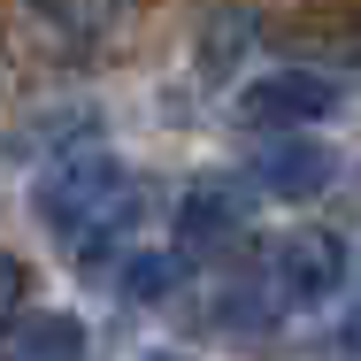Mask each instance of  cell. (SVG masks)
I'll use <instances>...</instances> for the list:
<instances>
[{
    "label": "cell",
    "mask_w": 361,
    "mask_h": 361,
    "mask_svg": "<svg viewBox=\"0 0 361 361\" xmlns=\"http://www.w3.org/2000/svg\"><path fill=\"white\" fill-rule=\"evenodd\" d=\"M139 216V185L108 161V154H62L39 177V223L70 246V254H108Z\"/></svg>",
    "instance_id": "cell-1"
},
{
    "label": "cell",
    "mask_w": 361,
    "mask_h": 361,
    "mask_svg": "<svg viewBox=\"0 0 361 361\" xmlns=\"http://www.w3.org/2000/svg\"><path fill=\"white\" fill-rule=\"evenodd\" d=\"M331 108H338V85L315 70H269L238 92V116L254 131H300V123H323Z\"/></svg>",
    "instance_id": "cell-2"
},
{
    "label": "cell",
    "mask_w": 361,
    "mask_h": 361,
    "mask_svg": "<svg viewBox=\"0 0 361 361\" xmlns=\"http://www.w3.org/2000/svg\"><path fill=\"white\" fill-rule=\"evenodd\" d=\"M23 8V23L47 39V47H62V54H92V47H108L123 23H131V0H16Z\"/></svg>",
    "instance_id": "cell-3"
},
{
    "label": "cell",
    "mask_w": 361,
    "mask_h": 361,
    "mask_svg": "<svg viewBox=\"0 0 361 361\" xmlns=\"http://www.w3.org/2000/svg\"><path fill=\"white\" fill-rule=\"evenodd\" d=\"M246 216H254V200H246L238 177H200L185 192V208H177V246L185 254H216V246H231L246 231Z\"/></svg>",
    "instance_id": "cell-4"
},
{
    "label": "cell",
    "mask_w": 361,
    "mask_h": 361,
    "mask_svg": "<svg viewBox=\"0 0 361 361\" xmlns=\"http://www.w3.org/2000/svg\"><path fill=\"white\" fill-rule=\"evenodd\" d=\"M331 177H338L331 146L300 139V131H277V139L254 154V185H262V192H277V200H315Z\"/></svg>",
    "instance_id": "cell-5"
},
{
    "label": "cell",
    "mask_w": 361,
    "mask_h": 361,
    "mask_svg": "<svg viewBox=\"0 0 361 361\" xmlns=\"http://www.w3.org/2000/svg\"><path fill=\"white\" fill-rule=\"evenodd\" d=\"M269 277H277V300H331L346 277V246L331 231H292L269 262Z\"/></svg>",
    "instance_id": "cell-6"
},
{
    "label": "cell",
    "mask_w": 361,
    "mask_h": 361,
    "mask_svg": "<svg viewBox=\"0 0 361 361\" xmlns=\"http://www.w3.org/2000/svg\"><path fill=\"white\" fill-rule=\"evenodd\" d=\"M292 54H323V62H361V8H307L269 31Z\"/></svg>",
    "instance_id": "cell-7"
},
{
    "label": "cell",
    "mask_w": 361,
    "mask_h": 361,
    "mask_svg": "<svg viewBox=\"0 0 361 361\" xmlns=\"http://www.w3.org/2000/svg\"><path fill=\"white\" fill-rule=\"evenodd\" d=\"M85 354V323L77 315H23L8 331V361H77Z\"/></svg>",
    "instance_id": "cell-8"
},
{
    "label": "cell",
    "mask_w": 361,
    "mask_h": 361,
    "mask_svg": "<svg viewBox=\"0 0 361 361\" xmlns=\"http://www.w3.org/2000/svg\"><path fill=\"white\" fill-rule=\"evenodd\" d=\"M169 285H177V254H131V269H123L131 300H161Z\"/></svg>",
    "instance_id": "cell-9"
},
{
    "label": "cell",
    "mask_w": 361,
    "mask_h": 361,
    "mask_svg": "<svg viewBox=\"0 0 361 361\" xmlns=\"http://www.w3.org/2000/svg\"><path fill=\"white\" fill-rule=\"evenodd\" d=\"M246 39H254V16H238V8H231L216 31H208V70H231V54H238Z\"/></svg>",
    "instance_id": "cell-10"
},
{
    "label": "cell",
    "mask_w": 361,
    "mask_h": 361,
    "mask_svg": "<svg viewBox=\"0 0 361 361\" xmlns=\"http://www.w3.org/2000/svg\"><path fill=\"white\" fill-rule=\"evenodd\" d=\"M16 300H23V262L0 254V307H16Z\"/></svg>",
    "instance_id": "cell-11"
},
{
    "label": "cell",
    "mask_w": 361,
    "mask_h": 361,
    "mask_svg": "<svg viewBox=\"0 0 361 361\" xmlns=\"http://www.w3.org/2000/svg\"><path fill=\"white\" fill-rule=\"evenodd\" d=\"M346 346H354V354H361V315H354V331H346Z\"/></svg>",
    "instance_id": "cell-12"
},
{
    "label": "cell",
    "mask_w": 361,
    "mask_h": 361,
    "mask_svg": "<svg viewBox=\"0 0 361 361\" xmlns=\"http://www.w3.org/2000/svg\"><path fill=\"white\" fill-rule=\"evenodd\" d=\"M154 361H177V354H154Z\"/></svg>",
    "instance_id": "cell-13"
}]
</instances>
